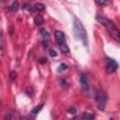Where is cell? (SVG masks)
<instances>
[{
    "label": "cell",
    "instance_id": "6da1fadb",
    "mask_svg": "<svg viewBox=\"0 0 120 120\" xmlns=\"http://www.w3.org/2000/svg\"><path fill=\"white\" fill-rule=\"evenodd\" d=\"M98 21L107 30V33L113 37V40L120 44V31H119V28L116 27V24H114L113 21H110L109 19H106L105 16H100V14L98 16Z\"/></svg>",
    "mask_w": 120,
    "mask_h": 120
},
{
    "label": "cell",
    "instance_id": "5bb4252c",
    "mask_svg": "<svg viewBox=\"0 0 120 120\" xmlns=\"http://www.w3.org/2000/svg\"><path fill=\"white\" fill-rule=\"evenodd\" d=\"M34 23H35L37 26H42V24H44V19H42L41 16H37V17L34 19Z\"/></svg>",
    "mask_w": 120,
    "mask_h": 120
},
{
    "label": "cell",
    "instance_id": "7a4b0ae2",
    "mask_svg": "<svg viewBox=\"0 0 120 120\" xmlns=\"http://www.w3.org/2000/svg\"><path fill=\"white\" fill-rule=\"evenodd\" d=\"M74 33H75V37L79 41H82L83 45H88V33L79 19H74Z\"/></svg>",
    "mask_w": 120,
    "mask_h": 120
},
{
    "label": "cell",
    "instance_id": "e0dca14e",
    "mask_svg": "<svg viewBox=\"0 0 120 120\" xmlns=\"http://www.w3.org/2000/svg\"><path fill=\"white\" fill-rule=\"evenodd\" d=\"M67 68H68L67 65H61V67H59V72H62V71H65Z\"/></svg>",
    "mask_w": 120,
    "mask_h": 120
},
{
    "label": "cell",
    "instance_id": "4fadbf2b",
    "mask_svg": "<svg viewBox=\"0 0 120 120\" xmlns=\"http://www.w3.org/2000/svg\"><path fill=\"white\" fill-rule=\"evenodd\" d=\"M59 85L62 86V89H68V88H69V81H67V79H61V81H59Z\"/></svg>",
    "mask_w": 120,
    "mask_h": 120
},
{
    "label": "cell",
    "instance_id": "9a60e30c",
    "mask_svg": "<svg viewBox=\"0 0 120 120\" xmlns=\"http://www.w3.org/2000/svg\"><path fill=\"white\" fill-rule=\"evenodd\" d=\"M81 117H83V119H93V117H95V114H93V113H83Z\"/></svg>",
    "mask_w": 120,
    "mask_h": 120
},
{
    "label": "cell",
    "instance_id": "ba28073f",
    "mask_svg": "<svg viewBox=\"0 0 120 120\" xmlns=\"http://www.w3.org/2000/svg\"><path fill=\"white\" fill-rule=\"evenodd\" d=\"M17 10H19V2H16V0H14L13 4H10V7H9V11L10 13H16Z\"/></svg>",
    "mask_w": 120,
    "mask_h": 120
},
{
    "label": "cell",
    "instance_id": "30bf717a",
    "mask_svg": "<svg viewBox=\"0 0 120 120\" xmlns=\"http://www.w3.org/2000/svg\"><path fill=\"white\" fill-rule=\"evenodd\" d=\"M59 49H61V52L62 54H69V47L67 45V44H61V45H59Z\"/></svg>",
    "mask_w": 120,
    "mask_h": 120
},
{
    "label": "cell",
    "instance_id": "2e32d148",
    "mask_svg": "<svg viewBox=\"0 0 120 120\" xmlns=\"http://www.w3.org/2000/svg\"><path fill=\"white\" fill-rule=\"evenodd\" d=\"M48 54H49V56H56V52H55V49H52V48L48 49Z\"/></svg>",
    "mask_w": 120,
    "mask_h": 120
},
{
    "label": "cell",
    "instance_id": "8fae6325",
    "mask_svg": "<svg viewBox=\"0 0 120 120\" xmlns=\"http://www.w3.org/2000/svg\"><path fill=\"white\" fill-rule=\"evenodd\" d=\"M34 10H35V11H44V10H45V6H44L42 3H35V4H34Z\"/></svg>",
    "mask_w": 120,
    "mask_h": 120
},
{
    "label": "cell",
    "instance_id": "9c48e42d",
    "mask_svg": "<svg viewBox=\"0 0 120 120\" xmlns=\"http://www.w3.org/2000/svg\"><path fill=\"white\" fill-rule=\"evenodd\" d=\"M95 3L98 4V6H107V4H110L112 3V0H95Z\"/></svg>",
    "mask_w": 120,
    "mask_h": 120
},
{
    "label": "cell",
    "instance_id": "ac0fdd59",
    "mask_svg": "<svg viewBox=\"0 0 120 120\" xmlns=\"http://www.w3.org/2000/svg\"><path fill=\"white\" fill-rule=\"evenodd\" d=\"M10 79H11V81L16 79V72H11V74H10Z\"/></svg>",
    "mask_w": 120,
    "mask_h": 120
},
{
    "label": "cell",
    "instance_id": "277c9868",
    "mask_svg": "<svg viewBox=\"0 0 120 120\" xmlns=\"http://www.w3.org/2000/svg\"><path fill=\"white\" fill-rule=\"evenodd\" d=\"M79 86H81V89H82L83 93H89V90H90V82H89L86 74H82L79 76Z\"/></svg>",
    "mask_w": 120,
    "mask_h": 120
},
{
    "label": "cell",
    "instance_id": "8992f818",
    "mask_svg": "<svg viewBox=\"0 0 120 120\" xmlns=\"http://www.w3.org/2000/svg\"><path fill=\"white\" fill-rule=\"evenodd\" d=\"M54 37H55V41L58 45H61V44H65V34L62 31H59V30H55L54 33Z\"/></svg>",
    "mask_w": 120,
    "mask_h": 120
},
{
    "label": "cell",
    "instance_id": "52a82bcc",
    "mask_svg": "<svg viewBox=\"0 0 120 120\" xmlns=\"http://www.w3.org/2000/svg\"><path fill=\"white\" fill-rule=\"evenodd\" d=\"M40 34H41V38H42V45L45 48H48V45H49V34H48V31L44 30V28H41Z\"/></svg>",
    "mask_w": 120,
    "mask_h": 120
},
{
    "label": "cell",
    "instance_id": "3957f363",
    "mask_svg": "<svg viewBox=\"0 0 120 120\" xmlns=\"http://www.w3.org/2000/svg\"><path fill=\"white\" fill-rule=\"evenodd\" d=\"M95 99H96L98 107H99L100 110H103V109L106 107V103H107V95H106V92H105V90H98Z\"/></svg>",
    "mask_w": 120,
    "mask_h": 120
},
{
    "label": "cell",
    "instance_id": "5b68a950",
    "mask_svg": "<svg viewBox=\"0 0 120 120\" xmlns=\"http://www.w3.org/2000/svg\"><path fill=\"white\" fill-rule=\"evenodd\" d=\"M106 71L109 72V74H113V72H116L117 71V68H119V65H117V62L114 61V59H112V58H106Z\"/></svg>",
    "mask_w": 120,
    "mask_h": 120
},
{
    "label": "cell",
    "instance_id": "7c38bea8",
    "mask_svg": "<svg viewBox=\"0 0 120 120\" xmlns=\"http://www.w3.org/2000/svg\"><path fill=\"white\" fill-rule=\"evenodd\" d=\"M42 107H44V103H40V105H38V106L31 112V116H37V113H40V110H41Z\"/></svg>",
    "mask_w": 120,
    "mask_h": 120
}]
</instances>
